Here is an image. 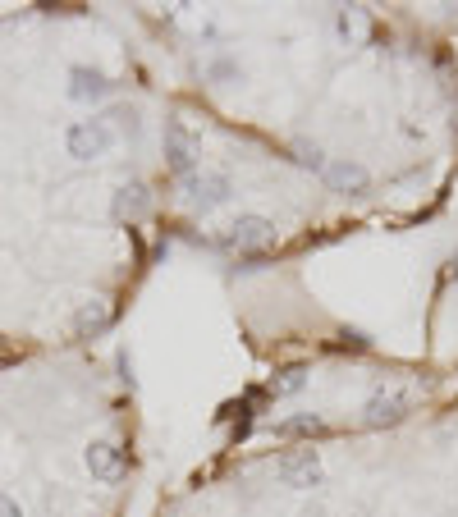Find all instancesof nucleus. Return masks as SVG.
Here are the masks:
<instances>
[{
  "label": "nucleus",
  "mask_w": 458,
  "mask_h": 517,
  "mask_svg": "<svg viewBox=\"0 0 458 517\" xmlns=\"http://www.w3.org/2000/svg\"><path fill=\"white\" fill-rule=\"evenodd\" d=\"M271 243H275V220L266 216H239L229 225V248L257 252V248H271Z\"/></svg>",
  "instance_id": "nucleus-4"
},
{
  "label": "nucleus",
  "mask_w": 458,
  "mask_h": 517,
  "mask_svg": "<svg viewBox=\"0 0 458 517\" xmlns=\"http://www.w3.org/2000/svg\"><path fill=\"white\" fill-rule=\"evenodd\" d=\"M88 467H92V476L106 481V485H115V481L129 476V458H124V449H115V444H106V440L88 449Z\"/></svg>",
  "instance_id": "nucleus-5"
},
{
  "label": "nucleus",
  "mask_w": 458,
  "mask_h": 517,
  "mask_svg": "<svg viewBox=\"0 0 458 517\" xmlns=\"http://www.w3.org/2000/svg\"><path fill=\"white\" fill-rule=\"evenodd\" d=\"M65 142H69V156H78V161H92V156H101V151H106L115 138H110L106 119H78V124H69Z\"/></svg>",
  "instance_id": "nucleus-3"
},
{
  "label": "nucleus",
  "mask_w": 458,
  "mask_h": 517,
  "mask_svg": "<svg viewBox=\"0 0 458 517\" xmlns=\"http://www.w3.org/2000/svg\"><path fill=\"white\" fill-rule=\"evenodd\" d=\"M326 431V421L317 417V412H303V417H284L271 426V435H280V440H289V435H321Z\"/></svg>",
  "instance_id": "nucleus-9"
},
{
  "label": "nucleus",
  "mask_w": 458,
  "mask_h": 517,
  "mask_svg": "<svg viewBox=\"0 0 458 517\" xmlns=\"http://www.w3.org/2000/svg\"><path fill=\"white\" fill-rule=\"evenodd\" d=\"M0 517H19V508H14V499L0 495Z\"/></svg>",
  "instance_id": "nucleus-16"
},
{
  "label": "nucleus",
  "mask_w": 458,
  "mask_h": 517,
  "mask_svg": "<svg viewBox=\"0 0 458 517\" xmlns=\"http://www.w3.org/2000/svg\"><path fill=\"white\" fill-rule=\"evenodd\" d=\"M78 101H88V97H106L110 83L101 74H92V69H74V87H69Z\"/></svg>",
  "instance_id": "nucleus-10"
},
{
  "label": "nucleus",
  "mask_w": 458,
  "mask_h": 517,
  "mask_svg": "<svg viewBox=\"0 0 458 517\" xmlns=\"http://www.w3.org/2000/svg\"><path fill=\"white\" fill-rule=\"evenodd\" d=\"M344 344H353V348H371V344H367V334H358V330H344Z\"/></svg>",
  "instance_id": "nucleus-15"
},
{
  "label": "nucleus",
  "mask_w": 458,
  "mask_h": 517,
  "mask_svg": "<svg viewBox=\"0 0 458 517\" xmlns=\"http://www.w3.org/2000/svg\"><path fill=\"white\" fill-rule=\"evenodd\" d=\"M165 161H170V170H175L184 184L197 174V138L184 129V119H170V124H165Z\"/></svg>",
  "instance_id": "nucleus-2"
},
{
  "label": "nucleus",
  "mask_w": 458,
  "mask_h": 517,
  "mask_svg": "<svg viewBox=\"0 0 458 517\" xmlns=\"http://www.w3.org/2000/svg\"><path fill=\"white\" fill-rule=\"evenodd\" d=\"M321 179H326L330 193H367V184H371V174L362 170L358 161H349V156H344V161H326Z\"/></svg>",
  "instance_id": "nucleus-7"
},
{
  "label": "nucleus",
  "mask_w": 458,
  "mask_h": 517,
  "mask_svg": "<svg viewBox=\"0 0 458 517\" xmlns=\"http://www.w3.org/2000/svg\"><path fill=\"white\" fill-rule=\"evenodd\" d=\"M142 206H147V188H142V184L124 188V197H120V211H133V216H138Z\"/></svg>",
  "instance_id": "nucleus-13"
},
{
  "label": "nucleus",
  "mask_w": 458,
  "mask_h": 517,
  "mask_svg": "<svg viewBox=\"0 0 458 517\" xmlns=\"http://www.w3.org/2000/svg\"><path fill=\"white\" fill-rule=\"evenodd\" d=\"M454 275H458V252H454Z\"/></svg>",
  "instance_id": "nucleus-17"
},
{
  "label": "nucleus",
  "mask_w": 458,
  "mask_h": 517,
  "mask_svg": "<svg viewBox=\"0 0 458 517\" xmlns=\"http://www.w3.org/2000/svg\"><path fill=\"white\" fill-rule=\"evenodd\" d=\"M294 161L307 165V170H321L326 174V156H321V147H307V142H294Z\"/></svg>",
  "instance_id": "nucleus-11"
},
{
  "label": "nucleus",
  "mask_w": 458,
  "mask_h": 517,
  "mask_svg": "<svg viewBox=\"0 0 458 517\" xmlns=\"http://www.w3.org/2000/svg\"><path fill=\"white\" fill-rule=\"evenodd\" d=\"M275 476H280L284 485H294V490H312V485H321V458L317 449H289L275 458Z\"/></svg>",
  "instance_id": "nucleus-1"
},
{
  "label": "nucleus",
  "mask_w": 458,
  "mask_h": 517,
  "mask_svg": "<svg viewBox=\"0 0 458 517\" xmlns=\"http://www.w3.org/2000/svg\"><path fill=\"white\" fill-rule=\"evenodd\" d=\"M234 74H239L234 60H216V65H211V78H234Z\"/></svg>",
  "instance_id": "nucleus-14"
},
{
  "label": "nucleus",
  "mask_w": 458,
  "mask_h": 517,
  "mask_svg": "<svg viewBox=\"0 0 458 517\" xmlns=\"http://www.w3.org/2000/svg\"><path fill=\"white\" fill-rule=\"evenodd\" d=\"M408 412V399L399 389H381V394H371L367 399V426H394V421H404Z\"/></svg>",
  "instance_id": "nucleus-8"
},
{
  "label": "nucleus",
  "mask_w": 458,
  "mask_h": 517,
  "mask_svg": "<svg viewBox=\"0 0 458 517\" xmlns=\"http://www.w3.org/2000/svg\"><path fill=\"white\" fill-rule=\"evenodd\" d=\"M307 380H303V371H280V380H271V394H298V389H303Z\"/></svg>",
  "instance_id": "nucleus-12"
},
{
  "label": "nucleus",
  "mask_w": 458,
  "mask_h": 517,
  "mask_svg": "<svg viewBox=\"0 0 458 517\" xmlns=\"http://www.w3.org/2000/svg\"><path fill=\"white\" fill-rule=\"evenodd\" d=\"M184 193L193 197L202 211H211V206H220L229 197V174L225 170H207V174H193L184 184Z\"/></svg>",
  "instance_id": "nucleus-6"
}]
</instances>
